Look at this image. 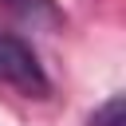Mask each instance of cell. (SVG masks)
Segmentation results:
<instances>
[{"label": "cell", "mask_w": 126, "mask_h": 126, "mask_svg": "<svg viewBox=\"0 0 126 126\" xmlns=\"http://www.w3.org/2000/svg\"><path fill=\"white\" fill-rule=\"evenodd\" d=\"M0 83L20 91L24 98H47L51 94V79H47L39 55L32 51L28 39H20L12 32H0Z\"/></svg>", "instance_id": "cell-1"}, {"label": "cell", "mask_w": 126, "mask_h": 126, "mask_svg": "<svg viewBox=\"0 0 126 126\" xmlns=\"http://www.w3.org/2000/svg\"><path fill=\"white\" fill-rule=\"evenodd\" d=\"M16 16H24V20H32V24H55L59 20V12H55V4L51 0H4Z\"/></svg>", "instance_id": "cell-2"}, {"label": "cell", "mask_w": 126, "mask_h": 126, "mask_svg": "<svg viewBox=\"0 0 126 126\" xmlns=\"http://www.w3.org/2000/svg\"><path fill=\"white\" fill-rule=\"evenodd\" d=\"M122 110H126V98H122V94H110V98L87 118V126H126V122H122Z\"/></svg>", "instance_id": "cell-3"}]
</instances>
